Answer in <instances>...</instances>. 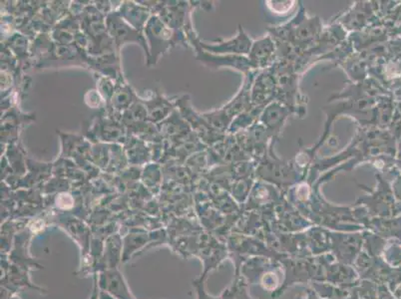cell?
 I'll use <instances>...</instances> for the list:
<instances>
[{
	"label": "cell",
	"mask_w": 401,
	"mask_h": 299,
	"mask_svg": "<svg viewBox=\"0 0 401 299\" xmlns=\"http://www.w3.org/2000/svg\"><path fill=\"white\" fill-rule=\"evenodd\" d=\"M100 286L116 298L133 299L123 277L117 271L104 272L101 274Z\"/></svg>",
	"instance_id": "obj_1"
}]
</instances>
